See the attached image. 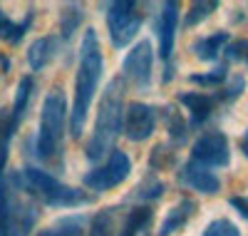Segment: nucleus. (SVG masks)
<instances>
[{"label": "nucleus", "instance_id": "f257e3e1", "mask_svg": "<svg viewBox=\"0 0 248 236\" xmlns=\"http://www.w3.org/2000/svg\"><path fill=\"white\" fill-rule=\"evenodd\" d=\"M105 70V60H102V50L97 42V33L90 28L82 37L79 45V67H77V80H75V102H72V115H70V132L72 137H79L85 130L87 112L92 97L97 92V84Z\"/></svg>", "mask_w": 248, "mask_h": 236}, {"label": "nucleus", "instance_id": "f03ea898", "mask_svg": "<svg viewBox=\"0 0 248 236\" xmlns=\"http://www.w3.org/2000/svg\"><path fill=\"white\" fill-rule=\"evenodd\" d=\"M122 115H124V80L114 77L102 92L94 132L87 144V159L97 162L107 152H112L117 137L122 135Z\"/></svg>", "mask_w": 248, "mask_h": 236}, {"label": "nucleus", "instance_id": "7ed1b4c3", "mask_svg": "<svg viewBox=\"0 0 248 236\" xmlns=\"http://www.w3.org/2000/svg\"><path fill=\"white\" fill-rule=\"evenodd\" d=\"M65 119H67V102L60 90H52L45 102L43 112H40V132H37V154L40 157H55L62 144L65 135Z\"/></svg>", "mask_w": 248, "mask_h": 236}, {"label": "nucleus", "instance_id": "20e7f679", "mask_svg": "<svg viewBox=\"0 0 248 236\" xmlns=\"http://www.w3.org/2000/svg\"><path fill=\"white\" fill-rule=\"evenodd\" d=\"M23 182L32 194H37L47 206H65L67 209V206H82V204L92 202V197L85 194L82 189L62 184L52 174H47L43 169H35V167H28L23 171Z\"/></svg>", "mask_w": 248, "mask_h": 236}, {"label": "nucleus", "instance_id": "39448f33", "mask_svg": "<svg viewBox=\"0 0 248 236\" xmlns=\"http://www.w3.org/2000/svg\"><path fill=\"white\" fill-rule=\"evenodd\" d=\"M107 28H109V40L117 50L127 48L137 37L141 28V13H137V3L124 0V3H112L107 5Z\"/></svg>", "mask_w": 248, "mask_h": 236}, {"label": "nucleus", "instance_id": "423d86ee", "mask_svg": "<svg viewBox=\"0 0 248 236\" xmlns=\"http://www.w3.org/2000/svg\"><path fill=\"white\" fill-rule=\"evenodd\" d=\"M129 171H132V159L124 152H119V149H112L107 164L87 171L82 177V184L90 186L92 191H107V189H114L117 184H122L129 177Z\"/></svg>", "mask_w": 248, "mask_h": 236}, {"label": "nucleus", "instance_id": "0eeeda50", "mask_svg": "<svg viewBox=\"0 0 248 236\" xmlns=\"http://www.w3.org/2000/svg\"><path fill=\"white\" fill-rule=\"evenodd\" d=\"M152 62H154V55H152V42L149 40H141L127 52L122 62V77L129 80L134 87L139 90H147L152 84Z\"/></svg>", "mask_w": 248, "mask_h": 236}, {"label": "nucleus", "instance_id": "6e6552de", "mask_svg": "<svg viewBox=\"0 0 248 236\" xmlns=\"http://www.w3.org/2000/svg\"><path fill=\"white\" fill-rule=\"evenodd\" d=\"M191 162L203 167H226L231 162V147L229 137L223 132H206L191 147Z\"/></svg>", "mask_w": 248, "mask_h": 236}, {"label": "nucleus", "instance_id": "1a4fd4ad", "mask_svg": "<svg viewBox=\"0 0 248 236\" xmlns=\"http://www.w3.org/2000/svg\"><path fill=\"white\" fill-rule=\"evenodd\" d=\"M124 137L129 142H144L149 139L154 127H156V110L152 104L144 102H129L127 110H124Z\"/></svg>", "mask_w": 248, "mask_h": 236}, {"label": "nucleus", "instance_id": "9d476101", "mask_svg": "<svg viewBox=\"0 0 248 236\" xmlns=\"http://www.w3.org/2000/svg\"><path fill=\"white\" fill-rule=\"evenodd\" d=\"M37 219V209L32 202H28L25 197L10 194V206H8V221H5V236H28L32 224Z\"/></svg>", "mask_w": 248, "mask_h": 236}, {"label": "nucleus", "instance_id": "9b49d317", "mask_svg": "<svg viewBox=\"0 0 248 236\" xmlns=\"http://www.w3.org/2000/svg\"><path fill=\"white\" fill-rule=\"evenodd\" d=\"M179 182L184 186L194 189V191H201V194H216V191L221 189V179L209 167L196 164V162H186L179 169Z\"/></svg>", "mask_w": 248, "mask_h": 236}, {"label": "nucleus", "instance_id": "f8f14e48", "mask_svg": "<svg viewBox=\"0 0 248 236\" xmlns=\"http://www.w3.org/2000/svg\"><path fill=\"white\" fill-rule=\"evenodd\" d=\"M179 28V5L176 3H164L156 23V35H159V55L161 60H171L174 52V37Z\"/></svg>", "mask_w": 248, "mask_h": 236}, {"label": "nucleus", "instance_id": "ddd939ff", "mask_svg": "<svg viewBox=\"0 0 248 236\" xmlns=\"http://www.w3.org/2000/svg\"><path fill=\"white\" fill-rule=\"evenodd\" d=\"M179 102L186 107V110H189L194 127H201L206 119L211 117L214 107L218 104L214 95H203V92H181L179 95Z\"/></svg>", "mask_w": 248, "mask_h": 236}, {"label": "nucleus", "instance_id": "4468645a", "mask_svg": "<svg viewBox=\"0 0 248 236\" xmlns=\"http://www.w3.org/2000/svg\"><path fill=\"white\" fill-rule=\"evenodd\" d=\"M194 211H196V204L191 199H181L176 206H171L167 211V217H164V221H161V226H159L156 234L159 236H171L174 231H179L186 221L194 217Z\"/></svg>", "mask_w": 248, "mask_h": 236}, {"label": "nucleus", "instance_id": "2eb2a0df", "mask_svg": "<svg viewBox=\"0 0 248 236\" xmlns=\"http://www.w3.org/2000/svg\"><path fill=\"white\" fill-rule=\"evenodd\" d=\"M229 45V33H214V35H206V37H199L194 45H191V50H194V55L199 57V60H203V62H211V60H216L221 52H223V48Z\"/></svg>", "mask_w": 248, "mask_h": 236}, {"label": "nucleus", "instance_id": "dca6fc26", "mask_svg": "<svg viewBox=\"0 0 248 236\" xmlns=\"http://www.w3.org/2000/svg\"><path fill=\"white\" fill-rule=\"evenodd\" d=\"M152 219H154V211L149 206H137L127 214L122 229H119V236H147L149 226H152Z\"/></svg>", "mask_w": 248, "mask_h": 236}, {"label": "nucleus", "instance_id": "f3484780", "mask_svg": "<svg viewBox=\"0 0 248 236\" xmlns=\"http://www.w3.org/2000/svg\"><path fill=\"white\" fill-rule=\"evenodd\" d=\"M57 52V40L55 37H37L28 48V62L32 70H43Z\"/></svg>", "mask_w": 248, "mask_h": 236}, {"label": "nucleus", "instance_id": "a211bd4d", "mask_svg": "<svg viewBox=\"0 0 248 236\" xmlns=\"http://www.w3.org/2000/svg\"><path fill=\"white\" fill-rule=\"evenodd\" d=\"M82 231H85V217H62L37 236H82Z\"/></svg>", "mask_w": 248, "mask_h": 236}, {"label": "nucleus", "instance_id": "6ab92c4d", "mask_svg": "<svg viewBox=\"0 0 248 236\" xmlns=\"http://www.w3.org/2000/svg\"><path fill=\"white\" fill-rule=\"evenodd\" d=\"M32 95V77H23L17 84V95H15V102L10 107V127L13 130H17L20 119H23L25 115V107H28V100Z\"/></svg>", "mask_w": 248, "mask_h": 236}, {"label": "nucleus", "instance_id": "aec40b11", "mask_svg": "<svg viewBox=\"0 0 248 236\" xmlns=\"http://www.w3.org/2000/svg\"><path fill=\"white\" fill-rule=\"evenodd\" d=\"M114 231H117V224H114V209L99 211L97 217L92 219L90 236H112Z\"/></svg>", "mask_w": 248, "mask_h": 236}, {"label": "nucleus", "instance_id": "412c9836", "mask_svg": "<svg viewBox=\"0 0 248 236\" xmlns=\"http://www.w3.org/2000/svg\"><path fill=\"white\" fill-rule=\"evenodd\" d=\"M82 17H85V13H82L79 5H65L62 8V37L70 40L72 33L77 30V25L82 23Z\"/></svg>", "mask_w": 248, "mask_h": 236}, {"label": "nucleus", "instance_id": "4be33fe9", "mask_svg": "<svg viewBox=\"0 0 248 236\" xmlns=\"http://www.w3.org/2000/svg\"><path fill=\"white\" fill-rule=\"evenodd\" d=\"M216 8H218V3H214V0H211V3H194V5L189 8V13H186L184 25H186V28H194V25H199L201 20H206V17H209Z\"/></svg>", "mask_w": 248, "mask_h": 236}, {"label": "nucleus", "instance_id": "5701e85b", "mask_svg": "<svg viewBox=\"0 0 248 236\" xmlns=\"http://www.w3.org/2000/svg\"><path fill=\"white\" fill-rule=\"evenodd\" d=\"M25 28H28V23H23V25H17V23H13V20L0 10V37L3 40H10V42H17L20 37L25 35Z\"/></svg>", "mask_w": 248, "mask_h": 236}, {"label": "nucleus", "instance_id": "b1692460", "mask_svg": "<svg viewBox=\"0 0 248 236\" xmlns=\"http://www.w3.org/2000/svg\"><path fill=\"white\" fill-rule=\"evenodd\" d=\"M164 117H167V127H169V135L174 137V142H184L186 139V122L181 119V115L174 112V107H167Z\"/></svg>", "mask_w": 248, "mask_h": 236}, {"label": "nucleus", "instance_id": "393cba45", "mask_svg": "<svg viewBox=\"0 0 248 236\" xmlns=\"http://www.w3.org/2000/svg\"><path fill=\"white\" fill-rule=\"evenodd\" d=\"M226 77H229V72H226V67H216L211 72H201V75H191L189 80L194 84H201V87H218V84L226 82Z\"/></svg>", "mask_w": 248, "mask_h": 236}, {"label": "nucleus", "instance_id": "a878e982", "mask_svg": "<svg viewBox=\"0 0 248 236\" xmlns=\"http://www.w3.org/2000/svg\"><path fill=\"white\" fill-rule=\"evenodd\" d=\"M164 194V184L159 179H147L141 182L137 189H134V197L137 199H144V202H152V199H159Z\"/></svg>", "mask_w": 248, "mask_h": 236}, {"label": "nucleus", "instance_id": "bb28decb", "mask_svg": "<svg viewBox=\"0 0 248 236\" xmlns=\"http://www.w3.org/2000/svg\"><path fill=\"white\" fill-rule=\"evenodd\" d=\"M203 236H241V231L229 219H216V221H211L209 226H206Z\"/></svg>", "mask_w": 248, "mask_h": 236}, {"label": "nucleus", "instance_id": "cd10ccee", "mask_svg": "<svg viewBox=\"0 0 248 236\" xmlns=\"http://www.w3.org/2000/svg\"><path fill=\"white\" fill-rule=\"evenodd\" d=\"M13 127H10V117L8 119H0V174L5 169L8 162V147H10V137H13Z\"/></svg>", "mask_w": 248, "mask_h": 236}, {"label": "nucleus", "instance_id": "c85d7f7f", "mask_svg": "<svg viewBox=\"0 0 248 236\" xmlns=\"http://www.w3.org/2000/svg\"><path fill=\"white\" fill-rule=\"evenodd\" d=\"M243 87H246V80H243L241 75H236V77L226 84L218 95H214V97H216V102H233V100L243 92Z\"/></svg>", "mask_w": 248, "mask_h": 236}, {"label": "nucleus", "instance_id": "c756f323", "mask_svg": "<svg viewBox=\"0 0 248 236\" xmlns=\"http://www.w3.org/2000/svg\"><path fill=\"white\" fill-rule=\"evenodd\" d=\"M223 52H226V57H229L231 62H236V60H246V55H248V40L231 42V45L226 48Z\"/></svg>", "mask_w": 248, "mask_h": 236}, {"label": "nucleus", "instance_id": "7c9ffc66", "mask_svg": "<svg viewBox=\"0 0 248 236\" xmlns=\"http://www.w3.org/2000/svg\"><path fill=\"white\" fill-rule=\"evenodd\" d=\"M229 204L241 214L243 219H248V199H243V197H231V199H229Z\"/></svg>", "mask_w": 248, "mask_h": 236}, {"label": "nucleus", "instance_id": "2f4dec72", "mask_svg": "<svg viewBox=\"0 0 248 236\" xmlns=\"http://www.w3.org/2000/svg\"><path fill=\"white\" fill-rule=\"evenodd\" d=\"M241 152L246 154V159H248V130H246V135H243V142H241Z\"/></svg>", "mask_w": 248, "mask_h": 236}, {"label": "nucleus", "instance_id": "473e14b6", "mask_svg": "<svg viewBox=\"0 0 248 236\" xmlns=\"http://www.w3.org/2000/svg\"><path fill=\"white\" fill-rule=\"evenodd\" d=\"M246 65H248V55H246Z\"/></svg>", "mask_w": 248, "mask_h": 236}]
</instances>
